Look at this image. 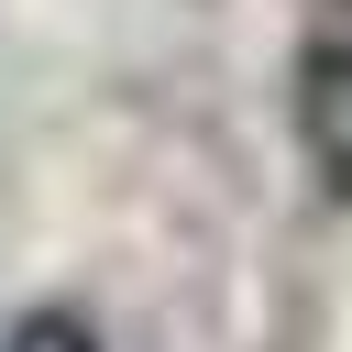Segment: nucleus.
<instances>
[{
  "mask_svg": "<svg viewBox=\"0 0 352 352\" xmlns=\"http://www.w3.org/2000/svg\"><path fill=\"white\" fill-rule=\"evenodd\" d=\"M297 154L319 187L352 198V33H319L297 55Z\"/></svg>",
  "mask_w": 352,
  "mask_h": 352,
  "instance_id": "1",
  "label": "nucleus"
},
{
  "mask_svg": "<svg viewBox=\"0 0 352 352\" xmlns=\"http://www.w3.org/2000/svg\"><path fill=\"white\" fill-rule=\"evenodd\" d=\"M0 352H99V330H88L77 308H22V319L0 330Z\"/></svg>",
  "mask_w": 352,
  "mask_h": 352,
  "instance_id": "2",
  "label": "nucleus"
}]
</instances>
